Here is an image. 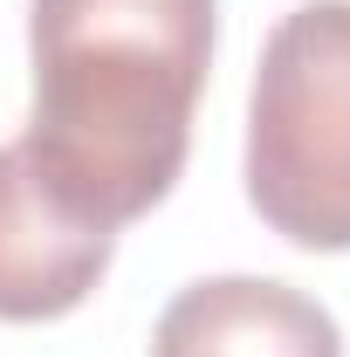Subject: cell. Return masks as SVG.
I'll return each instance as SVG.
<instances>
[{
	"mask_svg": "<svg viewBox=\"0 0 350 357\" xmlns=\"http://www.w3.org/2000/svg\"><path fill=\"white\" fill-rule=\"evenodd\" d=\"M28 172L83 227L117 234L185 172L213 69V0H35Z\"/></svg>",
	"mask_w": 350,
	"mask_h": 357,
	"instance_id": "cell-1",
	"label": "cell"
},
{
	"mask_svg": "<svg viewBox=\"0 0 350 357\" xmlns=\"http://www.w3.org/2000/svg\"><path fill=\"white\" fill-rule=\"evenodd\" d=\"M248 199L309 255L350 248V0L275 21L248 96Z\"/></svg>",
	"mask_w": 350,
	"mask_h": 357,
	"instance_id": "cell-2",
	"label": "cell"
},
{
	"mask_svg": "<svg viewBox=\"0 0 350 357\" xmlns=\"http://www.w3.org/2000/svg\"><path fill=\"white\" fill-rule=\"evenodd\" d=\"M117 234L69 220L28 172L21 144H0V323H48L89 303Z\"/></svg>",
	"mask_w": 350,
	"mask_h": 357,
	"instance_id": "cell-3",
	"label": "cell"
},
{
	"mask_svg": "<svg viewBox=\"0 0 350 357\" xmlns=\"http://www.w3.org/2000/svg\"><path fill=\"white\" fill-rule=\"evenodd\" d=\"M151 357H344V337L337 316L289 282L213 275L165 303Z\"/></svg>",
	"mask_w": 350,
	"mask_h": 357,
	"instance_id": "cell-4",
	"label": "cell"
}]
</instances>
